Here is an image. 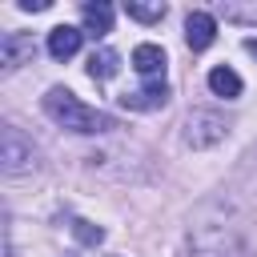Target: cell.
Listing matches in <instances>:
<instances>
[{
  "instance_id": "4fadbf2b",
  "label": "cell",
  "mask_w": 257,
  "mask_h": 257,
  "mask_svg": "<svg viewBox=\"0 0 257 257\" xmlns=\"http://www.w3.org/2000/svg\"><path fill=\"white\" fill-rule=\"evenodd\" d=\"M72 237H76L80 245H100V241H104V229L80 217V221H72Z\"/></svg>"
},
{
  "instance_id": "6da1fadb",
  "label": "cell",
  "mask_w": 257,
  "mask_h": 257,
  "mask_svg": "<svg viewBox=\"0 0 257 257\" xmlns=\"http://www.w3.org/2000/svg\"><path fill=\"white\" fill-rule=\"evenodd\" d=\"M44 112L60 124V128H68V133H84V137H92V133H108V128H116V120L108 116V112H100V108H92V104H84L72 88H48L44 92Z\"/></svg>"
},
{
  "instance_id": "9c48e42d",
  "label": "cell",
  "mask_w": 257,
  "mask_h": 257,
  "mask_svg": "<svg viewBox=\"0 0 257 257\" xmlns=\"http://www.w3.org/2000/svg\"><path fill=\"white\" fill-rule=\"evenodd\" d=\"M80 16H84V32H88V36H104V32H112V4H104V0L84 4Z\"/></svg>"
},
{
  "instance_id": "8992f818",
  "label": "cell",
  "mask_w": 257,
  "mask_h": 257,
  "mask_svg": "<svg viewBox=\"0 0 257 257\" xmlns=\"http://www.w3.org/2000/svg\"><path fill=\"white\" fill-rule=\"evenodd\" d=\"M185 40L193 52H205L213 40H217V20L209 12H189L185 16Z\"/></svg>"
},
{
  "instance_id": "52a82bcc",
  "label": "cell",
  "mask_w": 257,
  "mask_h": 257,
  "mask_svg": "<svg viewBox=\"0 0 257 257\" xmlns=\"http://www.w3.org/2000/svg\"><path fill=\"white\" fill-rule=\"evenodd\" d=\"M80 40H84V28H72V24H56L48 32V56L52 60H68L80 52Z\"/></svg>"
},
{
  "instance_id": "9a60e30c",
  "label": "cell",
  "mask_w": 257,
  "mask_h": 257,
  "mask_svg": "<svg viewBox=\"0 0 257 257\" xmlns=\"http://www.w3.org/2000/svg\"><path fill=\"white\" fill-rule=\"evenodd\" d=\"M245 52H249V56L257 60V36H249V40H245Z\"/></svg>"
},
{
  "instance_id": "3957f363",
  "label": "cell",
  "mask_w": 257,
  "mask_h": 257,
  "mask_svg": "<svg viewBox=\"0 0 257 257\" xmlns=\"http://www.w3.org/2000/svg\"><path fill=\"white\" fill-rule=\"evenodd\" d=\"M0 165H4L8 177L28 173V169L36 165V149H32V141H28L16 124H4V133H0Z\"/></svg>"
},
{
  "instance_id": "2e32d148",
  "label": "cell",
  "mask_w": 257,
  "mask_h": 257,
  "mask_svg": "<svg viewBox=\"0 0 257 257\" xmlns=\"http://www.w3.org/2000/svg\"><path fill=\"white\" fill-rule=\"evenodd\" d=\"M229 257H249V253H229Z\"/></svg>"
},
{
  "instance_id": "5b68a950",
  "label": "cell",
  "mask_w": 257,
  "mask_h": 257,
  "mask_svg": "<svg viewBox=\"0 0 257 257\" xmlns=\"http://www.w3.org/2000/svg\"><path fill=\"white\" fill-rule=\"evenodd\" d=\"M32 36L28 32H4L0 36V64H4V72H12V68H20L24 60H32Z\"/></svg>"
},
{
  "instance_id": "277c9868",
  "label": "cell",
  "mask_w": 257,
  "mask_h": 257,
  "mask_svg": "<svg viewBox=\"0 0 257 257\" xmlns=\"http://www.w3.org/2000/svg\"><path fill=\"white\" fill-rule=\"evenodd\" d=\"M116 100H120V108H128V112H153V108H165V104H169V84H165V80H153V84H145V88L120 92Z\"/></svg>"
},
{
  "instance_id": "30bf717a",
  "label": "cell",
  "mask_w": 257,
  "mask_h": 257,
  "mask_svg": "<svg viewBox=\"0 0 257 257\" xmlns=\"http://www.w3.org/2000/svg\"><path fill=\"white\" fill-rule=\"evenodd\" d=\"M209 88H213L217 96L233 100V96H241V88H245V84H241V76H237L229 64H217V68L209 72Z\"/></svg>"
},
{
  "instance_id": "5bb4252c",
  "label": "cell",
  "mask_w": 257,
  "mask_h": 257,
  "mask_svg": "<svg viewBox=\"0 0 257 257\" xmlns=\"http://www.w3.org/2000/svg\"><path fill=\"white\" fill-rule=\"evenodd\" d=\"M20 8H24V12H44L48 0H20Z\"/></svg>"
},
{
  "instance_id": "8fae6325",
  "label": "cell",
  "mask_w": 257,
  "mask_h": 257,
  "mask_svg": "<svg viewBox=\"0 0 257 257\" xmlns=\"http://www.w3.org/2000/svg\"><path fill=\"white\" fill-rule=\"evenodd\" d=\"M116 68H120V56L112 48H92V56H88V76L92 80H112Z\"/></svg>"
},
{
  "instance_id": "e0dca14e",
  "label": "cell",
  "mask_w": 257,
  "mask_h": 257,
  "mask_svg": "<svg viewBox=\"0 0 257 257\" xmlns=\"http://www.w3.org/2000/svg\"><path fill=\"white\" fill-rule=\"evenodd\" d=\"M64 257H72V253H64Z\"/></svg>"
},
{
  "instance_id": "7a4b0ae2",
  "label": "cell",
  "mask_w": 257,
  "mask_h": 257,
  "mask_svg": "<svg viewBox=\"0 0 257 257\" xmlns=\"http://www.w3.org/2000/svg\"><path fill=\"white\" fill-rule=\"evenodd\" d=\"M229 137V120L213 108H193L185 116V145L189 149H213Z\"/></svg>"
},
{
  "instance_id": "7c38bea8",
  "label": "cell",
  "mask_w": 257,
  "mask_h": 257,
  "mask_svg": "<svg viewBox=\"0 0 257 257\" xmlns=\"http://www.w3.org/2000/svg\"><path fill=\"white\" fill-rule=\"evenodd\" d=\"M124 12H128V20H141V24H157L161 16H165V4L157 0V4H141V0H128L124 4Z\"/></svg>"
},
{
  "instance_id": "ba28073f",
  "label": "cell",
  "mask_w": 257,
  "mask_h": 257,
  "mask_svg": "<svg viewBox=\"0 0 257 257\" xmlns=\"http://www.w3.org/2000/svg\"><path fill=\"white\" fill-rule=\"evenodd\" d=\"M165 48L161 44H137L133 48V68L141 72V76H149V80H161L165 76Z\"/></svg>"
}]
</instances>
